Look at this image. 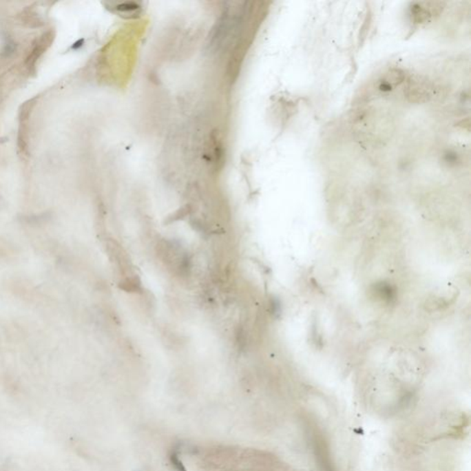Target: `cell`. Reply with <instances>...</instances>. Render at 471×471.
I'll return each mask as SVG.
<instances>
[{"label":"cell","instance_id":"277c9868","mask_svg":"<svg viewBox=\"0 0 471 471\" xmlns=\"http://www.w3.org/2000/svg\"><path fill=\"white\" fill-rule=\"evenodd\" d=\"M312 443H313L315 457H317V461L319 462L322 470L335 471L331 462L330 449L322 435L315 431L312 437Z\"/></svg>","mask_w":471,"mask_h":471},{"label":"cell","instance_id":"8992f818","mask_svg":"<svg viewBox=\"0 0 471 471\" xmlns=\"http://www.w3.org/2000/svg\"><path fill=\"white\" fill-rule=\"evenodd\" d=\"M114 10L120 13H124V14H133L134 12H138L140 8H139L138 4L135 3H125L114 5Z\"/></svg>","mask_w":471,"mask_h":471},{"label":"cell","instance_id":"5b68a950","mask_svg":"<svg viewBox=\"0 0 471 471\" xmlns=\"http://www.w3.org/2000/svg\"><path fill=\"white\" fill-rule=\"evenodd\" d=\"M20 19L23 25L28 27V28L36 29L45 25V21H43V18L32 7L26 8L21 13Z\"/></svg>","mask_w":471,"mask_h":471},{"label":"cell","instance_id":"3957f363","mask_svg":"<svg viewBox=\"0 0 471 471\" xmlns=\"http://www.w3.org/2000/svg\"><path fill=\"white\" fill-rule=\"evenodd\" d=\"M56 36V32L54 29H49L39 37L35 38L34 42L32 43L31 48L24 60V67L30 75H34L36 73L38 61L53 45Z\"/></svg>","mask_w":471,"mask_h":471},{"label":"cell","instance_id":"52a82bcc","mask_svg":"<svg viewBox=\"0 0 471 471\" xmlns=\"http://www.w3.org/2000/svg\"><path fill=\"white\" fill-rule=\"evenodd\" d=\"M0 143H1V141H0Z\"/></svg>","mask_w":471,"mask_h":471},{"label":"cell","instance_id":"7a4b0ae2","mask_svg":"<svg viewBox=\"0 0 471 471\" xmlns=\"http://www.w3.org/2000/svg\"><path fill=\"white\" fill-rule=\"evenodd\" d=\"M39 98L34 97L24 101L19 109L17 146L19 153L24 158L30 155V120Z\"/></svg>","mask_w":471,"mask_h":471},{"label":"cell","instance_id":"6da1fadb","mask_svg":"<svg viewBox=\"0 0 471 471\" xmlns=\"http://www.w3.org/2000/svg\"><path fill=\"white\" fill-rule=\"evenodd\" d=\"M196 465L204 471H273L278 459L270 452L234 446H210L196 452Z\"/></svg>","mask_w":471,"mask_h":471}]
</instances>
